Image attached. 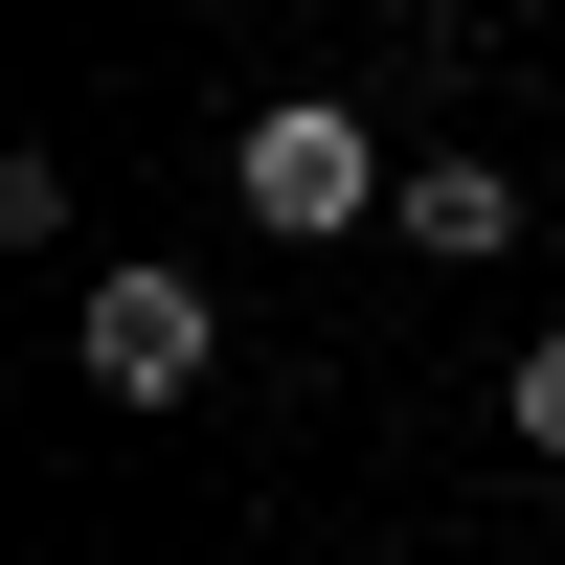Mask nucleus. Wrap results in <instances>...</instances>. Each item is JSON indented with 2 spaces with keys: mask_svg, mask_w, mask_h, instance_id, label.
<instances>
[{
  "mask_svg": "<svg viewBox=\"0 0 565 565\" xmlns=\"http://www.w3.org/2000/svg\"><path fill=\"white\" fill-rule=\"evenodd\" d=\"M407 249H452V271H476V249H521V181H498V159H407Z\"/></svg>",
  "mask_w": 565,
  "mask_h": 565,
  "instance_id": "obj_3",
  "label": "nucleus"
},
{
  "mask_svg": "<svg viewBox=\"0 0 565 565\" xmlns=\"http://www.w3.org/2000/svg\"><path fill=\"white\" fill-rule=\"evenodd\" d=\"M498 407H521V452H565V317L521 340V385H498Z\"/></svg>",
  "mask_w": 565,
  "mask_h": 565,
  "instance_id": "obj_4",
  "label": "nucleus"
},
{
  "mask_svg": "<svg viewBox=\"0 0 565 565\" xmlns=\"http://www.w3.org/2000/svg\"><path fill=\"white\" fill-rule=\"evenodd\" d=\"M68 362H90V385H114V407H181V385H204V362H226V317L181 295L159 249H136V271H90V317H68Z\"/></svg>",
  "mask_w": 565,
  "mask_h": 565,
  "instance_id": "obj_2",
  "label": "nucleus"
},
{
  "mask_svg": "<svg viewBox=\"0 0 565 565\" xmlns=\"http://www.w3.org/2000/svg\"><path fill=\"white\" fill-rule=\"evenodd\" d=\"M226 181H249V226H271V249H340L362 204H407V181H385V136H362L340 90H271V114L226 136Z\"/></svg>",
  "mask_w": 565,
  "mask_h": 565,
  "instance_id": "obj_1",
  "label": "nucleus"
}]
</instances>
